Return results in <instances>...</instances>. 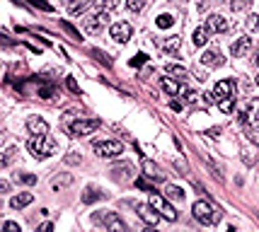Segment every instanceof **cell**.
<instances>
[{
    "instance_id": "cell-21",
    "label": "cell",
    "mask_w": 259,
    "mask_h": 232,
    "mask_svg": "<svg viewBox=\"0 0 259 232\" xmlns=\"http://www.w3.org/2000/svg\"><path fill=\"white\" fill-rule=\"evenodd\" d=\"M70 184H73V174H61V177H56L54 181H51V189H54V191H61V189H66Z\"/></svg>"
},
{
    "instance_id": "cell-45",
    "label": "cell",
    "mask_w": 259,
    "mask_h": 232,
    "mask_svg": "<svg viewBox=\"0 0 259 232\" xmlns=\"http://www.w3.org/2000/svg\"><path fill=\"white\" fill-rule=\"evenodd\" d=\"M220 133V128H213V131H208V133H206V136H211V138H216Z\"/></svg>"
},
{
    "instance_id": "cell-6",
    "label": "cell",
    "mask_w": 259,
    "mask_h": 232,
    "mask_svg": "<svg viewBox=\"0 0 259 232\" xmlns=\"http://www.w3.org/2000/svg\"><path fill=\"white\" fill-rule=\"evenodd\" d=\"M92 150L99 155V157H116V155H121L123 152V145L119 140H95L92 143Z\"/></svg>"
},
{
    "instance_id": "cell-3",
    "label": "cell",
    "mask_w": 259,
    "mask_h": 232,
    "mask_svg": "<svg viewBox=\"0 0 259 232\" xmlns=\"http://www.w3.org/2000/svg\"><path fill=\"white\" fill-rule=\"evenodd\" d=\"M97 126H99V121H97V119H75L73 123H68V126H66V131H68V136L80 138V136H90Z\"/></svg>"
},
{
    "instance_id": "cell-27",
    "label": "cell",
    "mask_w": 259,
    "mask_h": 232,
    "mask_svg": "<svg viewBox=\"0 0 259 232\" xmlns=\"http://www.w3.org/2000/svg\"><path fill=\"white\" fill-rule=\"evenodd\" d=\"M155 25H158V27L160 29H167V27H172V25H175V17H172V15H160V17H158V20H155Z\"/></svg>"
},
{
    "instance_id": "cell-15",
    "label": "cell",
    "mask_w": 259,
    "mask_h": 232,
    "mask_svg": "<svg viewBox=\"0 0 259 232\" xmlns=\"http://www.w3.org/2000/svg\"><path fill=\"white\" fill-rule=\"evenodd\" d=\"M27 131L32 136H46L49 133V123L39 119V116H32V119H27Z\"/></svg>"
},
{
    "instance_id": "cell-37",
    "label": "cell",
    "mask_w": 259,
    "mask_h": 232,
    "mask_svg": "<svg viewBox=\"0 0 259 232\" xmlns=\"http://www.w3.org/2000/svg\"><path fill=\"white\" fill-rule=\"evenodd\" d=\"M3 232H20V225L13 222V220H8V222L3 225Z\"/></svg>"
},
{
    "instance_id": "cell-22",
    "label": "cell",
    "mask_w": 259,
    "mask_h": 232,
    "mask_svg": "<svg viewBox=\"0 0 259 232\" xmlns=\"http://www.w3.org/2000/svg\"><path fill=\"white\" fill-rule=\"evenodd\" d=\"M208 34H211V29L206 27V25L196 29V32H194V39H191L194 41V46H204L206 41H208Z\"/></svg>"
},
{
    "instance_id": "cell-26",
    "label": "cell",
    "mask_w": 259,
    "mask_h": 232,
    "mask_svg": "<svg viewBox=\"0 0 259 232\" xmlns=\"http://www.w3.org/2000/svg\"><path fill=\"white\" fill-rule=\"evenodd\" d=\"M218 109L223 111V114H230V111L235 109V97H225V99H220Z\"/></svg>"
},
{
    "instance_id": "cell-39",
    "label": "cell",
    "mask_w": 259,
    "mask_h": 232,
    "mask_svg": "<svg viewBox=\"0 0 259 232\" xmlns=\"http://www.w3.org/2000/svg\"><path fill=\"white\" fill-rule=\"evenodd\" d=\"M196 92H191V90H184V102H189V104H194L196 102Z\"/></svg>"
},
{
    "instance_id": "cell-31",
    "label": "cell",
    "mask_w": 259,
    "mask_h": 232,
    "mask_svg": "<svg viewBox=\"0 0 259 232\" xmlns=\"http://www.w3.org/2000/svg\"><path fill=\"white\" fill-rule=\"evenodd\" d=\"M17 181H22V184L32 186V184H37V177H34V174H29V172H22V174H17Z\"/></svg>"
},
{
    "instance_id": "cell-50",
    "label": "cell",
    "mask_w": 259,
    "mask_h": 232,
    "mask_svg": "<svg viewBox=\"0 0 259 232\" xmlns=\"http://www.w3.org/2000/svg\"><path fill=\"white\" fill-rule=\"evenodd\" d=\"M228 232H235V230H228Z\"/></svg>"
},
{
    "instance_id": "cell-7",
    "label": "cell",
    "mask_w": 259,
    "mask_h": 232,
    "mask_svg": "<svg viewBox=\"0 0 259 232\" xmlns=\"http://www.w3.org/2000/svg\"><path fill=\"white\" fill-rule=\"evenodd\" d=\"M109 174H111V179H114V181H121V184H126V181H131V179H134L136 169H134V164H131V162H116L109 169Z\"/></svg>"
},
{
    "instance_id": "cell-14",
    "label": "cell",
    "mask_w": 259,
    "mask_h": 232,
    "mask_svg": "<svg viewBox=\"0 0 259 232\" xmlns=\"http://www.w3.org/2000/svg\"><path fill=\"white\" fill-rule=\"evenodd\" d=\"M201 63L208 66V68H220V66L225 63V58H223V54H220L218 49H208V51H204V56H201Z\"/></svg>"
},
{
    "instance_id": "cell-44",
    "label": "cell",
    "mask_w": 259,
    "mask_h": 232,
    "mask_svg": "<svg viewBox=\"0 0 259 232\" xmlns=\"http://www.w3.org/2000/svg\"><path fill=\"white\" fill-rule=\"evenodd\" d=\"M37 232H54V225H51V222H44V225H41Z\"/></svg>"
},
{
    "instance_id": "cell-18",
    "label": "cell",
    "mask_w": 259,
    "mask_h": 232,
    "mask_svg": "<svg viewBox=\"0 0 259 232\" xmlns=\"http://www.w3.org/2000/svg\"><path fill=\"white\" fill-rule=\"evenodd\" d=\"M32 201H34L32 193H20V196H13V198H10V205H13L15 210H20V208H27Z\"/></svg>"
},
{
    "instance_id": "cell-19",
    "label": "cell",
    "mask_w": 259,
    "mask_h": 232,
    "mask_svg": "<svg viewBox=\"0 0 259 232\" xmlns=\"http://www.w3.org/2000/svg\"><path fill=\"white\" fill-rule=\"evenodd\" d=\"M160 87H163L165 95H170V97H175L179 92V82L172 80V78H160Z\"/></svg>"
},
{
    "instance_id": "cell-11",
    "label": "cell",
    "mask_w": 259,
    "mask_h": 232,
    "mask_svg": "<svg viewBox=\"0 0 259 232\" xmlns=\"http://www.w3.org/2000/svg\"><path fill=\"white\" fill-rule=\"evenodd\" d=\"M109 32H111V39H114V41L126 44V41L131 39V34H134V27H131L128 22H114Z\"/></svg>"
},
{
    "instance_id": "cell-49",
    "label": "cell",
    "mask_w": 259,
    "mask_h": 232,
    "mask_svg": "<svg viewBox=\"0 0 259 232\" xmlns=\"http://www.w3.org/2000/svg\"><path fill=\"white\" fill-rule=\"evenodd\" d=\"M63 3H70V0H63Z\"/></svg>"
},
{
    "instance_id": "cell-13",
    "label": "cell",
    "mask_w": 259,
    "mask_h": 232,
    "mask_svg": "<svg viewBox=\"0 0 259 232\" xmlns=\"http://www.w3.org/2000/svg\"><path fill=\"white\" fill-rule=\"evenodd\" d=\"M213 95H216V104H218L220 99H225V97H235V82H232V80L216 82V87H213Z\"/></svg>"
},
{
    "instance_id": "cell-5",
    "label": "cell",
    "mask_w": 259,
    "mask_h": 232,
    "mask_svg": "<svg viewBox=\"0 0 259 232\" xmlns=\"http://www.w3.org/2000/svg\"><path fill=\"white\" fill-rule=\"evenodd\" d=\"M150 205H153V208H155V210H158L165 220H170V222H175V220H177V210L167 203V201H165L158 191H153V189H150Z\"/></svg>"
},
{
    "instance_id": "cell-43",
    "label": "cell",
    "mask_w": 259,
    "mask_h": 232,
    "mask_svg": "<svg viewBox=\"0 0 259 232\" xmlns=\"http://www.w3.org/2000/svg\"><path fill=\"white\" fill-rule=\"evenodd\" d=\"M66 162L68 164H80V155H78V157H75V155H68V157H66Z\"/></svg>"
},
{
    "instance_id": "cell-2",
    "label": "cell",
    "mask_w": 259,
    "mask_h": 232,
    "mask_svg": "<svg viewBox=\"0 0 259 232\" xmlns=\"http://www.w3.org/2000/svg\"><path fill=\"white\" fill-rule=\"evenodd\" d=\"M27 148L34 157H49V155H54V150H56V140L49 136H32Z\"/></svg>"
},
{
    "instance_id": "cell-1",
    "label": "cell",
    "mask_w": 259,
    "mask_h": 232,
    "mask_svg": "<svg viewBox=\"0 0 259 232\" xmlns=\"http://www.w3.org/2000/svg\"><path fill=\"white\" fill-rule=\"evenodd\" d=\"M191 213H194V218L199 220L201 225H216L220 220V210L213 208L208 201H196L194 208H191Z\"/></svg>"
},
{
    "instance_id": "cell-36",
    "label": "cell",
    "mask_w": 259,
    "mask_h": 232,
    "mask_svg": "<svg viewBox=\"0 0 259 232\" xmlns=\"http://www.w3.org/2000/svg\"><path fill=\"white\" fill-rule=\"evenodd\" d=\"M85 10V3L82 0H78V3H70V15H78Z\"/></svg>"
},
{
    "instance_id": "cell-20",
    "label": "cell",
    "mask_w": 259,
    "mask_h": 232,
    "mask_svg": "<svg viewBox=\"0 0 259 232\" xmlns=\"http://www.w3.org/2000/svg\"><path fill=\"white\" fill-rule=\"evenodd\" d=\"M102 198H104V191H99L95 186H87L85 193H82V201H85V203H95V201H102Z\"/></svg>"
},
{
    "instance_id": "cell-34",
    "label": "cell",
    "mask_w": 259,
    "mask_h": 232,
    "mask_svg": "<svg viewBox=\"0 0 259 232\" xmlns=\"http://www.w3.org/2000/svg\"><path fill=\"white\" fill-rule=\"evenodd\" d=\"M34 8H39V10H44V13H54V8L49 5V3H44V0H29Z\"/></svg>"
},
{
    "instance_id": "cell-42",
    "label": "cell",
    "mask_w": 259,
    "mask_h": 232,
    "mask_svg": "<svg viewBox=\"0 0 259 232\" xmlns=\"http://www.w3.org/2000/svg\"><path fill=\"white\" fill-rule=\"evenodd\" d=\"M170 109L182 111V102H179V99H172V102H170Z\"/></svg>"
},
{
    "instance_id": "cell-33",
    "label": "cell",
    "mask_w": 259,
    "mask_h": 232,
    "mask_svg": "<svg viewBox=\"0 0 259 232\" xmlns=\"http://www.w3.org/2000/svg\"><path fill=\"white\" fill-rule=\"evenodd\" d=\"M232 13H240V10H245V8H249V0H232L230 3Z\"/></svg>"
},
{
    "instance_id": "cell-30",
    "label": "cell",
    "mask_w": 259,
    "mask_h": 232,
    "mask_svg": "<svg viewBox=\"0 0 259 232\" xmlns=\"http://www.w3.org/2000/svg\"><path fill=\"white\" fill-rule=\"evenodd\" d=\"M126 8H128L131 13H141V10L146 8V0H128V3H126Z\"/></svg>"
},
{
    "instance_id": "cell-24",
    "label": "cell",
    "mask_w": 259,
    "mask_h": 232,
    "mask_svg": "<svg viewBox=\"0 0 259 232\" xmlns=\"http://www.w3.org/2000/svg\"><path fill=\"white\" fill-rule=\"evenodd\" d=\"M37 95H39L41 99H54V97H56V87L51 85V82H46V85H39V87H37Z\"/></svg>"
},
{
    "instance_id": "cell-35",
    "label": "cell",
    "mask_w": 259,
    "mask_h": 232,
    "mask_svg": "<svg viewBox=\"0 0 259 232\" xmlns=\"http://www.w3.org/2000/svg\"><path fill=\"white\" fill-rule=\"evenodd\" d=\"M247 27L252 29V32H259V15H249L247 17Z\"/></svg>"
},
{
    "instance_id": "cell-47",
    "label": "cell",
    "mask_w": 259,
    "mask_h": 232,
    "mask_svg": "<svg viewBox=\"0 0 259 232\" xmlns=\"http://www.w3.org/2000/svg\"><path fill=\"white\" fill-rule=\"evenodd\" d=\"M143 232H155V227H150V225H148V227H146V230H143Z\"/></svg>"
},
{
    "instance_id": "cell-8",
    "label": "cell",
    "mask_w": 259,
    "mask_h": 232,
    "mask_svg": "<svg viewBox=\"0 0 259 232\" xmlns=\"http://www.w3.org/2000/svg\"><path fill=\"white\" fill-rule=\"evenodd\" d=\"M104 25H109V13H99L95 17H87L85 20V32L90 34V37H97Z\"/></svg>"
},
{
    "instance_id": "cell-48",
    "label": "cell",
    "mask_w": 259,
    "mask_h": 232,
    "mask_svg": "<svg viewBox=\"0 0 259 232\" xmlns=\"http://www.w3.org/2000/svg\"><path fill=\"white\" fill-rule=\"evenodd\" d=\"M257 85H259V75H257Z\"/></svg>"
},
{
    "instance_id": "cell-23",
    "label": "cell",
    "mask_w": 259,
    "mask_h": 232,
    "mask_svg": "<svg viewBox=\"0 0 259 232\" xmlns=\"http://www.w3.org/2000/svg\"><path fill=\"white\" fill-rule=\"evenodd\" d=\"M165 196H167V198H170V201H184V191H182V189H179V186H175V184H170V186H167V189H165Z\"/></svg>"
},
{
    "instance_id": "cell-32",
    "label": "cell",
    "mask_w": 259,
    "mask_h": 232,
    "mask_svg": "<svg viewBox=\"0 0 259 232\" xmlns=\"http://www.w3.org/2000/svg\"><path fill=\"white\" fill-rule=\"evenodd\" d=\"M167 73H170V75H177V78H187V70L184 68H179V66H172V63H170V66H167Z\"/></svg>"
},
{
    "instance_id": "cell-4",
    "label": "cell",
    "mask_w": 259,
    "mask_h": 232,
    "mask_svg": "<svg viewBox=\"0 0 259 232\" xmlns=\"http://www.w3.org/2000/svg\"><path fill=\"white\" fill-rule=\"evenodd\" d=\"M240 121L247 123V128L259 131V99H249L245 109H240Z\"/></svg>"
},
{
    "instance_id": "cell-38",
    "label": "cell",
    "mask_w": 259,
    "mask_h": 232,
    "mask_svg": "<svg viewBox=\"0 0 259 232\" xmlns=\"http://www.w3.org/2000/svg\"><path fill=\"white\" fill-rule=\"evenodd\" d=\"M66 85H68L70 92H75V95H80V87H78V82L73 80V78H66Z\"/></svg>"
},
{
    "instance_id": "cell-16",
    "label": "cell",
    "mask_w": 259,
    "mask_h": 232,
    "mask_svg": "<svg viewBox=\"0 0 259 232\" xmlns=\"http://www.w3.org/2000/svg\"><path fill=\"white\" fill-rule=\"evenodd\" d=\"M206 27L211 29V32L223 34V32H228V22H225V17H220V15H211V17L206 20Z\"/></svg>"
},
{
    "instance_id": "cell-10",
    "label": "cell",
    "mask_w": 259,
    "mask_h": 232,
    "mask_svg": "<svg viewBox=\"0 0 259 232\" xmlns=\"http://www.w3.org/2000/svg\"><path fill=\"white\" fill-rule=\"evenodd\" d=\"M99 218H102V222L107 225V230H109V232H131L128 227H126V222H123V220L119 218L116 213L102 210V215H99Z\"/></svg>"
},
{
    "instance_id": "cell-40",
    "label": "cell",
    "mask_w": 259,
    "mask_h": 232,
    "mask_svg": "<svg viewBox=\"0 0 259 232\" xmlns=\"http://www.w3.org/2000/svg\"><path fill=\"white\" fill-rule=\"evenodd\" d=\"M13 157H15V148H10V150L5 152V157H3V164H5V167H8V164L13 162Z\"/></svg>"
},
{
    "instance_id": "cell-29",
    "label": "cell",
    "mask_w": 259,
    "mask_h": 232,
    "mask_svg": "<svg viewBox=\"0 0 259 232\" xmlns=\"http://www.w3.org/2000/svg\"><path fill=\"white\" fill-rule=\"evenodd\" d=\"M146 61H148V56H146V54H136L131 61H128V66H131V68H141Z\"/></svg>"
},
{
    "instance_id": "cell-9",
    "label": "cell",
    "mask_w": 259,
    "mask_h": 232,
    "mask_svg": "<svg viewBox=\"0 0 259 232\" xmlns=\"http://www.w3.org/2000/svg\"><path fill=\"white\" fill-rule=\"evenodd\" d=\"M136 210H138V218L143 220V222H148L150 227H155V225L160 222V218H163V215H160V213H158L150 203H138Z\"/></svg>"
},
{
    "instance_id": "cell-28",
    "label": "cell",
    "mask_w": 259,
    "mask_h": 232,
    "mask_svg": "<svg viewBox=\"0 0 259 232\" xmlns=\"http://www.w3.org/2000/svg\"><path fill=\"white\" fill-rule=\"evenodd\" d=\"M163 49L167 51V54H172V51H177L179 49V37H170V39H165Z\"/></svg>"
},
{
    "instance_id": "cell-46",
    "label": "cell",
    "mask_w": 259,
    "mask_h": 232,
    "mask_svg": "<svg viewBox=\"0 0 259 232\" xmlns=\"http://www.w3.org/2000/svg\"><path fill=\"white\" fill-rule=\"evenodd\" d=\"M254 66H259V51H257V56H254Z\"/></svg>"
},
{
    "instance_id": "cell-25",
    "label": "cell",
    "mask_w": 259,
    "mask_h": 232,
    "mask_svg": "<svg viewBox=\"0 0 259 232\" xmlns=\"http://www.w3.org/2000/svg\"><path fill=\"white\" fill-rule=\"evenodd\" d=\"M116 3L119 0H92V5H95L99 13H109L111 8H116Z\"/></svg>"
},
{
    "instance_id": "cell-17",
    "label": "cell",
    "mask_w": 259,
    "mask_h": 232,
    "mask_svg": "<svg viewBox=\"0 0 259 232\" xmlns=\"http://www.w3.org/2000/svg\"><path fill=\"white\" fill-rule=\"evenodd\" d=\"M249 49H252V39H249V37H240V39L232 44V56H235V58H242Z\"/></svg>"
},
{
    "instance_id": "cell-41",
    "label": "cell",
    "mask_w": 259,
    "mask_h": 232,
    "mask_svg": "<svg viewBox=\"0 0 259 232\" xmlns=\"http://www.w3.org/2000/svg\"><path fill=\"white\" fill-rule=\"evenodd\" d=\"M92 54H95L97 58H99V61H102L104 66H107V68H109V66H111V61H109V58H107V56H104V54H102V51H92Z\"/></svg>"
},
{
    "instance_id": "cell-12",
    "label": "cell",
    "mask_w": 259,
    "mask_h": 232,
    "mask_svg": "<svg viewBox=\"0 0 259 232\" xmlns=\"http://www.w3.org/2000/svg\"><path fill=\"white\" fill-rule=\"evenodd\" d=\"M141 167H143V177L150 179V181H155V184H163L165 179H167V174H165L158 164L150 162V160H143V162H141Z\"/></svg>"
}]
</instances>
